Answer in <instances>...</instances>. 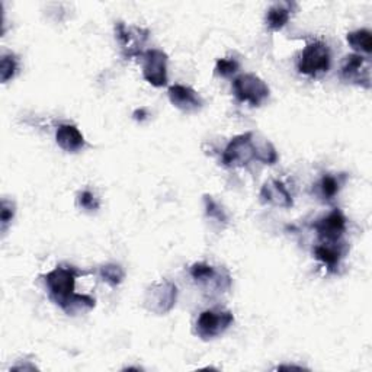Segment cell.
I'll return each instance as SVG.
<instances>
[{
	"label": "cell",
	"instance_id": "1",
	"mask_svg": "<svg viewBox=\"0 0 372 372\" xmlns=\"http://www.w3.org/2000/svg\"><path fill=\"white\" fill-rule=\"evenodd\" d=\"M81 274L82 272L74 267L60 265L46 275L50 299L68 314L82 309L89 310L95 307V299L92 296L74 292V284Z\"/></svg>",
	"mask_w": 372,
	"mask_h": 372
},
{
	"label": "cell",
	"instance_id": "2",
	"mask_svg": "<svg viewBox=\"0 0 372 372\" xmlns=\"http://www.w3.org/2000/svg\"><path fill=\"white\" fill-rule=\"evenodd\" d=\"M330 61L331 56L327 44L321 41H313L304 48L299 61V70L304 76L317 78L320 74L329 71Z\"/></svg>",
	"mask_w": 372,
	"mask_h": 372
},
{
	"label": "cell",
	"instance_id": "3",
	"mask_svg": "<svg viewBox=\"0 0 372 372\" xmlns=\"http://www.w3.org/2000/svg\"><path fill=\"white\" fill-rule=\"evenodd\" d=\"M233 92L240 102H247L250 106H260L269 98L268 85L250 73L234 79Z\"/></svg>",
	"mask_w": 372,
	"mask_h": 372
},
{
	"label": "cell",
	"instance_id": "4",
	"mask_svg": "<svg viewBox=\"0 0 372 372\" xmlns=\"http://www.w3.org/2000/svg\"><path fill=\"white\" fill-rule=\"evenodd\" d=\"M234 321V316L230 311L207 310L202 311L197 320L195 333L204 341H211L224 333Z\"/></svg>",
	"mask_w": 372,
	"mask_h": 372
},
{
	"label": "cell",
	"instance_id": "5",
	"mask_svg": "<svg viewBox=\"0 0 372 372\" xmlns=\"http://www.w3.org/2000/svg\"><path fill=\"white\" fill-rule=\"evenodd\" d=\"M253 159H256V153L252 133L234 137L222 153V163L229 167L246 166Z\"/></svg>",
	"mask_w": 372,
	"mask_h": 372
},
{
	"label": "cell",
	"instance_id": "6",
	"mask_svg": "<svg viewBox=\"0 0 372 372\" xmlns=\"http://www.w3.org/2000/svg\"><path fill=\"white\" fill-rule=\"evenodd\" d=\"M143 74L144 79L156 86L162 88L167 83V56L160 50H148L143 56Z\"/></svg>",
	"mask_w": 372,
	"mask_h": 372
},
{
	"label": "cell",
	"instance_id": "7",
	"mask_svg": "<svg viewBox=\"0 0 372 372\" xmlns=\"http://www.w3.org/2000/svg\"><path fill=\"white\" fill-rule=\"evenodd\" d=\"M342 79L363 86L371 88V63L361 54H351L346 57L342 66Z\"/></svg>",
	"mask_w": 372,
	"mask_h": 372
},
{
	"label": "cell",
	"instance_id": "8",
	"mask_svg": "<svg viewBox=\"0 0 372 372\" xmlns=\"http://www.w3.org/2000/svg\"><path fill=\"white\" fill-rule=\"evenodd\" d=\"M313 227L321 242H339L346 230V218L339 210H334L329 215L317 219Z\"/></svg>",
	"mask_w": 372,
	"mask_h": 372
},
{
	"label": "cell",
	"instance_id": "9",
	"mask_svg": "<svg viewBox=\"0 0 372 372\" xmlns=\"http://www.w3.org/2000/svg\"><path fill=\"white\" fill-rule=\"evenodd\" d=\"M175 301H176V286L166 281L160 284H155L153 288L148 291L145 300L147 304H152L148 306V309L156 313L169 311L173 307Z\"/></svg>",
	"mask_w": 372,
	"mask_h": 372
},
{
	"label": "cell",
	"instance_id": "10",
	"mask_svg": "<svg viewBox=\"0 0 372 372\" xmlns=\"http://www.w3.org/2000/svg\"><path fill=\"white\" fill-rule=\"evenodd\" d=\"M169 99L176 108L183 110V113H195V110L201 109L204 105V100L198 95V92L183 85L172 86L169 89Z\"/></svg>",
	"mask_w": 372,
	"mask_h": 372
},
{
	"label": "cell",
	"instance_id": "11",
	"mask_svg": "<svg viewBox=\"0 0 372 372\" xmlns=\"http://www.w3.org/2000/svg\"><path fill=\"white\" fill-rule=\"evenodd\" d=\"M115 31L118 40L125 51V56L128 58H131L133 56H138L140 54L138 48H141L140 46L147 40L148 33H144L147 31H141L138 28H127L123 22L117 24Z\"/></svg>",
	"mask_w": 372,
	"mask_h": 372
},
{
	"label": "cell",
	"instance_id": "12",
	"mask_svg": "<svg viewBox=\"0 0 372 372\" xmlns=\"http://www.w3.org/2000/svg\"><path fill=\"white\" fill-rule=\"evenodd\" d=\"M343 247L339 242H321L314 247V256L329 269L336 271L343 257Z\"/></svg>",
	"mask_w": 372,
	"mask_h": 372
},
{
	"label": "cell",
	"instance_id": "13",
	"mask_svg": "<svg viewBox=\"0 0 372 372\" xmlns=\"http://www.w3.org/2000/svg\"><path fill=\"white\" fill-rule=\"evenodd\" d=\"M56 140L63 150L68 153H78L85 147V137L76 127L70 124H63L58 127Z\"/></svg>",
	"mask_w": 372,
	"mask_h": 372
},
{
	"label": "cell",
	"instance_id": "14",
	"mask_svg": "<svg viewBox=\"0 0 372 372\" xmlns=\"http://www.w3.org/2000/svg\"><path fill=\"white\" fill-rule=\"evenodd\" d=\"M260 198L264 202L275 205V207H282V208H289L292 207V198L282 182L279 180H269L264 185L262 191H260Z\"/></svg>",
	"mask_w": 372,
	"mask_h": 372
},
{
	"label": "cell",
	"instance_id": "15",
	"mask_svg": "<svg viewBox=\"0 0 372 372\" xmlns=\"http://www.w3.org/2000/svg\"><path fill=\"white\" fill-rule=\"evenodd\" d=\"M346 40H348V44L355 51H358L359 54L361 53L371 54V51H372V36H371L369 31H366V29L353 31V32L348 33Z\"/></svg>",
	"mask_w": 372,
	"mask_h": 372
},
{
	"label": "cell",
	"instance_id": "16",
	"mask_svg": "<svg viewBox=\"0 0 372 372\" xmlns=\"http://www.w3.org/2000/svg\"><path fill=\"white\" fill-rule=\"evenodd\" d=\"M289 16H291V11L288 5H274L272 8H269L267 14V25L272 31H279L288 24Z\"/></svg>",
	"mask_w": 372,
	"mask_h": 372
},
{
	"label": "cell",
	"instance_id": "17",
	"mask_svg": "<svg viewBox=\"0 0 372 372\" xmlns=\"http://www.w3.org/2000/svg\"><path fill=\"white\" fill-rule=\"evenodd\" d=\"M341 186H342V180H341L339 176L324 175V176L320 179V182H319V185H317V188H319L320 197L324 198V200H327V201H330V200H333L334 197H336V195L339 194Z\"/></svg>",
	"mask_w": 372,
	"mask_h": 372
},
{
	"label": "cell",
	"instance_id": "18",
	"mask_svg": "<svg viewBox=\"0 0 372 372\" xmlns=\"http://www.w3.org/2000/svg\"><path fill=\"white\" fill-rule=\"evenodd\" d=\"M191 277L194 278V281L200 285L204 284H210L212 281H217L218 274L214 269V267L208 265V264H195L191 268Z\"/></svg>",
	"mask_w": 372,
	"mask_h": 372
},
{
	"label": "cell",
	"instance_id": "19",
	"mask_svg": "<svg viewBox=\"0 0 372 372\" xmlns=\"http://www.w3.org/2000/svg\"><path fill=\"white\" fill-rule=\"evenodd\" d=\"M124 277H125V272L120 265L109 264V265H105L100 268V278L106 284L113 285V286L120 285L124 281Z\"/></svg>",
	"mask_w": 372,
	"mask_h": 372
},
{
	"label": "cell",
	"instance_id": "20",
	"mask_svg": "<svg viewBox=\"0 0 372 372\" xmlns=\"http://www.w3.org/2000/svg\"><path fill=\"white\" fill-rule=\"evenodd\" d=\"M16 70H18V61H16L15 56L5 54L2 57V63H0V78H2V82L6 83L11 79H14Z\"/></svg>",
	"mask_w": 372,
	"mask_h": 372
},
{
	"label": "cell",
	"instance_id": "21",
	"mask_svg": "<svg viewBox=\"0 0 372 372\" xmlns=\"http://www.w3.org/2000/svg\"><path fill=\"white\" fill-rule=\"evenodd\" d=\"M239 70V63L234 58H219L215 66V74L221 78H230Z\"/></svg>",
	"mask_w": 372,
	"mask_h": 372
},
{
	"label": "cell",
	"instance_id": "22",
	"mask_svg": "<svg viewBox=\"0 0 372 372\" xmlns=\"http://www.w3.org/2000/svg\"><path fill=\"white\" fill-rule=\"evenodd\" d=\"M254 153H256L257 160L264 162L267 165H274L278 160V155L271 143H264L262 147L254 145Z\"/></svg>",
	"mask_w": 372,
	"mask_h": 372
},
{
	"label": "cell",
	"instance_id": "23",
	"mask_svg": "<svg viewBox=\"0 0 372 372\" xmlns=\"http://www.w3.org/2000/svg\"><path fill=\"white\" fill-rule=\"evenodd\" d=\"M15 215V207L12 202L4 200L2 201V210H0V221H2V232L5 233L8 230V226Z\"/></svg>",
	"mask_w": 372,
	"mask_h": 372
},
{
	"label": "cell",
	"instance_id": "24",
	"mask_svg": "<svg viewBox=\"0 0 372 372\" xmlns=\"http://www.w3.org/2000/svg\"><path fill=\"white\" fill-rule=\"evenodd\" d=\"M205 210H207V215L211 217V218H215L218 221H222L226 222L227 221V217L224 214V211H222L218 204L211 198V197H205Z\"/></svg>",
	"mask_w": 372,
	"mask_h": 372
},
{
	"label": "cell",
	"instance_id": "25",
	"mask_svg": "<svg viewBox=\"0 0 372 372\" xmlns=\"http://www.w3.org/2000/svg\"><path fill=\"white\" fill-rule=\"evenodd\" d=\"M78 204L86 211H96L99 208V200L91 191H83L79 194Z\"/></svg>",
	"mask_w": 372,
	"mask_h": 372
},
{
	"label": "cell",
	"instance_id": "26",
	"mask_svg": "<svg viewBox=\"0 0 372 372\" xmlns=\"http://www.w3.org/2000/svg\"><path fill=\"white\" fill-rule=\"evenodd\" d=\"M144 115H145V110H144V109H137L135 113H134V118H135L137 121H143V120L145 118Z\"/></svg>",
	"mask_w": 372,
	"mask_h": 372
}]
</instances>
